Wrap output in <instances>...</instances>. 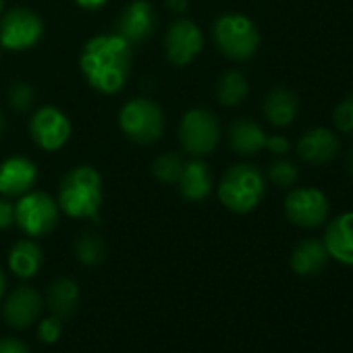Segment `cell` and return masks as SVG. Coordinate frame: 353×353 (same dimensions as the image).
<instances>
[{
	"instance_id": "obj_1",
	"label": "cell",
	"mask_w": 353,
	"mask_h": 353,
	"mask_svg": "<svg viewBox=\"0 0 353 353\" xmlns=\"http://www.w3.org/2000/svg\"><path fill=\"white\" fill-rule=\"evenodd\" d=\"M133 46L119 34H98L90 38L79 54V69L88 85L104 96L125 90L131 77Z\"/></svg>"
},
{
	"instance_id": "obj_2",
	"label": "cell",
	"mask_w": 353,
	"mask_h": 353,
	"mask_svg": "<svg viewBox=\"0 0 353 353\" xmlns=\"http://www.w3.org/2000/svg\"><path fill=\"white\" fill-rule=\"evenodd\" d=\"M57 204L69 219L98 223L104 204L102 174L90 164L73 166L59 183Z\"/></svg>"
},
{
	"instance_id": "obj_3",
	"label": "cell",
	"mask_w": 353,
	"mask_h": 353,
	"mask_svg": "<svg viewBox=\"0 0 353 353\" xmlns=\"http://www.w3.org/2000/svg\"><path fill=\"white\" fill-rule=\"evenodd\" d=\"M266 196V176L250 162L233 164L219 183L221 204L235 214L254 212Z\"/></svg>"
},
{
	"instance_id": "obj_4",
	"label": "cell",
	"mask_w": 353,
	"mask_h": 353,
	"mask_svg": "<svg viewBox=\"0 0 353 353\" xmlns=\"http://www.w3.org/2000/svg\"><path fill=\"white\" fill-rule=\"evenodd\" d=\"M212 40L223 57L243 63L256 57L260 48V30L243 13H225L212 26Z\"/></svg>"
},
{
	"instance_id": "obj_5",
	"label": "cell",
	"mask_w": 353,
	"mask_h": 353,
	"mask_svg": "<svg viewBox=\"0 0 353 353\" xmlns=\"http://www.w3.org/2000/svg\"><path fill=\"white\" fill-rule=\"evenodd\" d=\"M164 112L150 98H133L119 110V127L127 139L139 145L156 143L164 135Z\"/></svg>"
},
{
	"instance_id": "obj_6",
	"label": "cell",
	"mask_w": 353,
	"mask_h": 353,
	"mask_svg": "<svg viewBox=\"0 0 353 353\" xmlns=\"http://www.w3.org/2000/svg\"><path fill=\"white\" fill-rule=\"evenodd\" d=\"M179 143L192 158L212 154L221 141V121L208 108H190L179 121Z\"/></svg>"
},
{
	"instance_id": "obj_7",
	"label": "cell",
	"mask_w": 353,
	"mask_h": 353,
	"mask_svg": "<svg viewBox=\"0 0 353 353\" xmlns=\"http://www.w3.org/2000/svg\"><path fill=\"white\" fill-rule=\"evenodd\" d=\"M61 219V208L57 200L46 192H28L17 198L15 204V225L32 239L50 235Z\"/></svg>"
},
{
	"instance_id": "obj_8",
	"label": "cell",
	"mask_w": 353,
	"mask_h": 353,
	"mask_svg": "<svg viewBox=\"0 0 353 353\" xmlns=\"http://www.w3.org/2000/svg\"><path fill=\"white\" fill-rule=\"evenodd\" d=\"M44 38L42 17L26 7H15L0 17V48L23 52L40 44Z\"/></svg>"
},
{
	"instance_id": "obj_9",
	"label": "cell",
	"mask_w": 353,
	"mask_h": 353,
	"mask_svg": "<svg viewBox=\"0 0 353 353\" xmlns=\"http://www.w3.org/2000/svg\"><path fill=\"white\" fill-rule=\"evenodd\" d=\"M204 50V32L192 19H176L164 34V57L174 67L192 65Z\"/></svg>"
},
{
	"instance_id": "obj_10",
	"label": "cell",
	"mask_w": 353,
	"mask_h": 353,
	"mask_svg": "<svg viewBox=\"0 0 353 353\" xmlns=\"http://www.w3.org/2000/svg\"><path fill=\"white\" fill-rule=\"evenodd\" d=\"M330 212L328 198L316 188H291L285 198V214L299 229H316L326 223Z\"/></svg>"
},
{
	"instance_id": "obj_11",
	"label": "cell",
	"mask_w": 353,
	"mask_h": 353,
	"mask_svg": "<svg viewBox=\"0 0 353 353\" xmlns=\"http://www.w3.org/2000/svg\"><path fill=\"white\" fill-rule=\"evenodd\" d=\"M30 135L44 152H59L71 139V121L57 106H40L30 119Z\"/></svg>"
},
{
	"instance_id": "obj_12",
	"label": "cell",
	"mask_w": 353,
	"mask_h": 353,
	"mask_svg": "<svg viewBox=\"0 0 353 353\" xmlns=\"http://www.w3.org/2000/svg\"><path fill=\"white\" fill-rule=\"evenodd\" d=\"M44 310V297L32 285L15 287L3 303V318L13 330H26L34 326Z\"/></svg>"
},
{
	"instance_id": "obj_13",
	"label": "cell",
	"mask_w": 353,
	"mask_h": 353,
	"mask_svg": "<svg viewBox=\"0 0 353 353\" xmlns=\"http://www.w3.org/2000/svg\"><path fill=\"white\" fill-rule=\"evenodd\" d=\"M156 30V9L148 0H133L129 3L117 23H114V34H119L123 40H127L131 46L143 44Z\"/></svg>"
},
{
	"instance_id": "obj_14",
	"label": "cell",
	"mask_w": 353,
	"mask_h": 353,
	"mask_svg": "<svg viewBox=\"0 0 353 353\" xmlns=\"http://www.w3.org/2000/svg\"><path fill=\"white\" fill-rule=\"evenodd\" d=\"M38 181V166L28 156H9L0 162V196L21 198Z\"/></svg>"
},
{
	"instance_id": "obj_15",
	"label": "cell",
	"mask_w": 353,
	"mask_h": 353,
	"mask_svg": "<svg viewBox=\"0 0 353 353\" xmlns=\"http://www.w3.org/2000/svg\"><path fill=\"white\" fill-rule=\"evenodd\" d=\"M339 148H341V141L336 133L326 127L307 129L295 145L297 156L305 164H312V166H320V164L334 160L339 154Z\"/></svg>"
},
{
	"instance_id": "obj_16",
	"label": "cell",
	"mask_w": 353,
	"mask_h": 353,
	"mask_svg": "<svg viewBox=\"0 0 353 353\" xmlns=\"http://www.w3.org/2000/svg\"><path fill=\"white\" fill-rule=\"evenodd\" d=\"M176 188H179V194L188 202H204L206 198H210L214 190V179H212V170L204 162V158L185 160Z\"/></svg>"
},
{
	"instance_id": "obj_17",
	"label": "cell",
	"mask_w": 353,
	"mask_h": 353,
	"mask_svg": "<svg viewBox=\"0 0 353 353\" xmlns=\"http://www.w3.org/2000/svg\"><path fill=\"white\" fill-rule=\"evenodd\" d=\"M322 243L328 252V258L353 266V212L339 214L326 225Z\"/></svg>"
},
{
	"instance_id": "obj_18",
	"label": "cell",
	"mask_w": 353,
	"mask_h": 353,
	"mask_svg": "<svg viewBox=\"0 0 353 353\" xmlns=\"http://www.w3.org/2000/svg\"><path fill=\"white\" fill-rule=\"evenodd\" d=\"M227 137H229V145L235 154L256 156L266 148L268 135L264 133V129L256 121H252L248 117H239L229 125Z\"/></svg>"
},
{
	"instance_id": "obj_19",
	"label": "cell",
	"mask_w": 353,
	"mask_h": 353,
	"mask_svg": "<svg viewBox=\"0 0 353 353\" xmlns=\"http://www.w3.org/2000/svg\"><path fill=\"white\" fill-rule=\"evenodd\" d=\"M262 112L272 127H289L299 114V100L287 88H272L262 104Z\"/></svg>"
},
{
	"instance_id": "obj_20",
	"label": "cell",
	"mask_w": 353,
	"mask_h": 353,
	"mask_svg": "<svg viewBox=\"0 0 353 353\" xmlns=\"http://www.w3.org/2000/svg\"><path fill=\"white\" fill-rule=\"evenodd\" d=\"M9 270L17 276V279H34L42 264H44V252L42 248L36 243V239L28 237V239H19L13 243V248L9 250V258H7Z\"/></svg>"
},
{
	"instance_id": "obj_21",
	"label": "cell",
	"mask_w": 353,
	"mask_h": 353,
	"mask_svg": "<svg viewBox=\"0 0 353 353\" xmlns=\"http://www.w3.org/2000/svg\"><path fill=\"white\" fill-rule=\"evenodd\" d=\"M44 305L48 307L50 314H54L63 320L73 316L79 305V285L69 276L57 279L46 291Z\"/></svg>"
},
{
	"instance_id": "obj_22",
	"label": "cell",
	"mask_w": 353,
	"mask_h": 353,
	"mask_svg": "<svg viewBox=\"0 0 353 353\" xmlns=\"http://www.w3.org/2000/svg\"><path fill=\"white\" fill-rule=\"evenodd\" d=\"M328 262V252L320 239H303L291 254V270L299 276L318 274Z\"/></svg>"
},
{
	"instance_id": "obj_23",
	"label": "cell",
	"mask_w": 353,
	"mask_h": 353,
	"mask_svg": "<svg viewBox=\"0 0 353 353\" xmlns=\"http://www.w3.org/2000/svg\"><path fill=\"white\" fill-rule=\"evenodd\" d=\"M250 94V81L241 71H227L216 81V100L227 106H239Z\"/></svg>"
},
{
	"instance_id": "obj_24",
	"label": "cell",
	"mask_w": 353,
	"mask_h": 353,
	"mask_svg": "<svg viewBox=\"0 0 353 353\" xmlns=\"http://www.w3.org/2000/svg\"><path fill=\"white\" fill-rule=\"evenodd\" d=\"M183 156L179 152H166V154H160L154 162H152V174L160 183H172L176 185L181 176V170H183Z\"/></svg>"
},
{
	"instance_id": "obj_25",
	"label": "cell",
	"mask_w": 353,
	"mask_h": 353,
	"mask_svg": "<svg viewBox=\"0 0 353 353\" xmlns=\"http://www.w3.org/2000/svg\"><path fill=\"white\" fill-rule=\"evenodd\" d=\"M106 248L100 235L96 233H83L75 241V258L83 266H98L104 260Z\"/></svg>"
},
{
	"instance_id": "obj_26",
	"label": "cell",
	"mask_w": 353,
	"mask_h": 353,
	"mask_svg": "<svg viewBox=\"0 0 353 353\" xmlns=\"http://www.w3.org/2000/svg\"><path fill=\"white\" fill-rule=\"evenodd\" d=\"M268 179L274 185L283 188V190H291L299 179V170H297V166L293 162H289L285 158H279L268 166Z\"/></svg>"
},
{
	"instance_id": "obj_27",
	"label": "cell",
	"mask_w": 353,
	"mask_h": 353,
	"mask_svg": "<svg viewBox=\"0 0 353 353\" xmlns=\"http://www.w3.org/2000/svg\"><path fill=\"white\" fill-rule=\"evenodd\" d=\"M334 127L343 133V135H351L353 137V92L339 102V106L334 108L332 114Z\"/></svg>"
},
{
	"instance_id": "obj_28",
	"label": "cell",
	"mask_w": 353,
	"mask_h": 353,
	"mask_svg": "<svg viewBox=\"0 0 353 353\" xmlns=\"http://www.w3.org/2000/svg\"><path fill=\"white\" fill-rule=\"evenodd\" d=\"M34 98H36L34 88H32L30 83H26V81H17V83H13L11 90H9V104H11L15 110H19V112L30 110L32 104H34Z\"/></svg>"
},
{
	"instance_id": "obj_29",
	"label": "cell",
	"mask_w": 353,
	"mask_h": 353,
	"mask_svg": "<svg viewBox=\"0 0 353 353\" xmlns=\"http://www.w3.org/2000/svg\"><path fill=\"white\" fill-rule=\"evenodd\" d=\"M63 336V318L50 314L42 320H38V339L44 345H54Z\"/></svg>"
},
{
	"instance_id": "obj_30",
	"label": "cell",
	"mask_w": 353,
	"mask_h": 353,
	"mask_svg": "<svg viewBox=\"0 0 353 353\" xmlns=\"http://www.w3.org/2000/svg\"><path fill=\"white\" fill-rule=\"evenodd\" d=\"M15 225V204L11 198H0V231H7Z\"/></svg>"
},
{
	"instance_id": "obj_31",
	"label": "cell",
	"mask_w": 353,
	"mask_h": 353,
	"mask_svg": "<svg viewBox=\"0 0 353 353\" xmlns=\"http://www.w3.org/2000/svg\"><path fill=\"white\" fill-rule=\"evenodd\" d=\"M291 143L285 135H270L266 137V150H270L274 156H285L289 152Z\"/></svg>"
},
{
	"instance_id": "obj_32",
	"label": "cell",
	"mask_w": 353,
	"mask_h": 353,
	"mask_svg": "<svg viewBox=\"0 0 353 353\" xmlns=\"http://www.w3.org/2000/svg\"><path fill=\"white\" fill-rule=\"evenodd\" d=\"M0 353H32V351L23 341L7 336V339H0Z\"/></svg>"
},
{
	"instance_id": "obj_33",
	"label": "cell",
	"mask_w": 353,
	"mask_h": 353,
	"mask_svg": "<svg viewBox=\"0 0 353 353\" xmlns=\"http://www.w3.org/2000/svg\"><path fill=\"white\" fill-rule=\"evenodd\" d=\"M108 0H75V5L83 11H98L102 7H106Z\"/></svg>"
},
{
	"instance_id": "obj_34",
	"label": "cell",
	"mask_w": 353,
	"mask_h": 353,
	"mask_svg": "<svg viewBox=\"0 0 353 353\" xmlns=\"http://www.w3.org/2000/svg\"><path fill=\"white\" fill-rule=\"evenodd\" d=\"M166 7H168L172 13H183V11H188V7H190V0H166Z\"/></svg>"
},
{
	"instance_id": "obj_35",
	"label": "cell",
	"mask_w": 353,
	"mask_h": 353,
	"mask_svg": "<svg viewBox=\"0 0 353 353\" xmlns=\"http://www.w3.org/2000/svg\"><path fill=\"white\" fill-rule=\"evenodd\" d=\"M5 291H7V276H5L3 268H0V301L5 297Z\"/></svg>"
},
{
	"instance_id": "obj_36",
	"label": "cell",
	"mask_w": 353,
	"mask_h": 353,
	"mask_svg": "<svg viewBox=\"0 0 353 353\" xmlns=\"http://www.w3.org/2000/svg\"><path fill=\"white\" fill-rule=\"evenodd\" d=\"M347 170H349V174L353 176V148H351V152H349V156H347Z\"/></svg>"
},
{
	"instance_id": "obj_37",
	"label": "cell",
	"mask_w": 353,
	"mask_h": 353,
	"mask_svg": "<svg viewBox=\"0 0 353 353\" xmlns=\"http://www.w3.org/2000/svg\"><path fill=\"white\" fill-rule=\"evenodd\" d=\"M5 7H7V0H0V17L5 13Z\"/></svg>"
},
{
	"instance_id": "obj_38",
	"label": "cell",
	"mask_w": 353,
	"mask_h": 353,
	"mask_svg": "<svg viewBox=\"0 0 353 353\" xmlns=\"http://www.w3.org/2000/svg\"><path fill=\"white\" fill-rule=\"evenodd\" d=\"M3 129H5V119H3V112H0V135H3Z\"/></svg>"
}]
</instances>
